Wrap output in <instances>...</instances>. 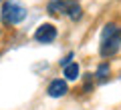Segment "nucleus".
Segmentation results:
<instances>
[{"instance_id": "7ed1b4c3", "label": "nucleus", "mask_w": 121, "mask_h": 110, "mask_svg": "<svg viewBox=\"0 0 121 110\" xmlns=\"http://www.w3.org/2000/svg\"><path fill=\"white\" fill-rule=\"evenodd\" d=\"M56 38V28L52 24H40L35 32V40L40 44H48Z\"/></svg>"}, {"instance_id": "9d476101", "label": "nucleus", "mask_w": 121, "mask_h": 110, "mask_svg": "<svg viewBox=\"0 0 121 110\" xmlns=\"http://www.w3.org/2000/svg\"><path fill=\"white\" fill-rule=\"evenodd\" d=\"M0 2H2V0H0Z\"/></svg>"}, {"instance_id": "f257e3e1", "label": "nucleus", "mask_w": 121, "mask_h": 110, "mask_svg": "<svg viewBox=\"0 0 121 110\" xmlns=\"http://www.w3.org/2000/svg\"><path fill=\"white\" fill-rule=\"evenodd\" d=\"M121 48V28L113 22L105 24L103 32H101V46L99 52L103 58H109V56H115Z\"/></svg>"}, {"instance_id": "6e6552de", "label": "nucleus", "mask_w": 121, "mask_h": 110, "mask_svg": "<svg viewBox=\"0 0 121 110\" xmlns=\"http://www.w3.org/2000/svg\"><path fill=\"white\" fill-rule=\"evenodd\" d=\"M109 72H111L109 64H107V62H103V64H99V68H97V72H95V78H97V80H105V78L109 76Z\"/></svg>"}, {"instance_id": "0eeeda50", "label": "nucleus", "mask_w": 121, "mask_h": 110, "mask_svg": "<svg viewBox=\"0 0 121 110\" xmlns=\"http://www.w3.org/2000/svg\"><path fill=\"white\" fill-rule=\"evenodd\" d=\"M47 10L52 16H55V14H63V0H48Z\"/></svg>"}, {"instance_id": "39448f33", "label": "nucleus", "mask_w": 121, "mask_h": 110, "mask_svg": "<svg viewBox=\"0 0 121 110\" xmlns=\"http://www.w3.org/2000/svg\"><path fill=\"white\" fill-rule=\"evenodd\" d=\"M69 92V86H67V82L65 80H52L51 84H48V88H47V94L51 98H60V96H65V94Z\"/></svg>"}, {"instance_id": "20e7f679", "label": "nucleus", "mask_w": 121, "mask_h": 110, "mask_svg": "<svg viewBox=\"0 0 121 110\" xmlns=\"http://www.w3.org/2000/svg\"><path fill=\"white\" fill-rule=\"evenodd\" d=\"M63 14H67L71 20H81L83 8L77 0H63Z\"/></svg>"}, {"instance_id": "423d86ee", "label": "nucleus", "mask_w": 121, "mask_h": 110, "mask_svg": "<svg viewBox=\"0 0 121 110\" xmlns=\"http://www.w3.org/2000/svg\"><path fill=\"white\" fill-rule=\"evenodd\" d=\"M65 78L67 80H77L79 78V64L71 62L69 66H65Z\"/></svg>"}, {"instance_id": "1a4fd4ad", "label": "nucleus", "mask_w": 121, "mask_h": 110, "mask_svg": "<svg viewBox=\"0 0 121 110\" xmlns=\"http://www.w3.org/2000/svg\"><path fill=\"white\" fill-rule=\"evenodd\" d=\"M71 60H73V54H69L67 58H63V60H60V66H63V68H65V66H69V64H71Z\"/></svg>"}, {"instance_id": "f03ea898", "label": "nucleus", "mask_w": 121, "mask_h": 110, "mask_svg": "<svg viewBox=\"0 0 121 110\" xmlns=\"http://www.w3.org/2000/svg\"><path fill=\"white\" fill-rule=\"evenodd\" d=\"M26 18V8L18 0H6L2 4V20L6 24H20Z\"/></svg>"}]
</instances>
